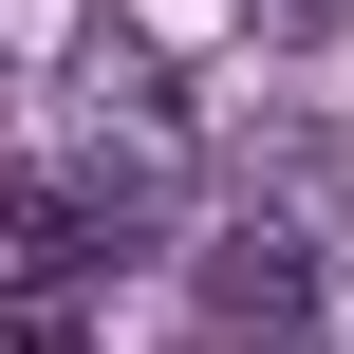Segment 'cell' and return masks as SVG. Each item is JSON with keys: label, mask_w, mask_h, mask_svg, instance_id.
<instances>
[{"label": "cell", "mask_w": 354, "mask_h": 354, "mask_svg": "<svg viewBox=\"0 0 354 354\" xmlns=\"http://www.w3.org/2000/svg\"><path fill=\"white\" fill-rule=\"evenodd\" d=\"M205 336L224 354H317V243L299 224H224L205 243Z\"/></svg>", "instance_id": "1"}, {"label": "cell", "mask_w": 354, "mask_h": 354, "mask_svg": "<svg viewBox=\"0 0 354 354\" xmlns=\"http://www.w3.org/2000/svg\"><path fill=\"white\" fill-rule=\"evenodd\" d=\"M0 354H37V317H0Z\"/></svg>", "instance_id": "2"}]
</instances>
